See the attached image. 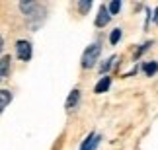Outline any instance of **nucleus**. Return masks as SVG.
<instances>
[{"label":"nucleus","instance_id":"1","mask_svg":"<svg viewBox=\"0 0 158 150\" xmlns=\"http://www.w3.org/2000/svg\"><path fill=\"white\" fill-rule=\"evenodd\" d=\"M20 10L23 12L26 16V22L31 29H37L41 23L45 22V14H47V8L41 6L37 2H20Z\"/></svg>","mask_w":158,"mask_h":150},{"label":"nucleus","instance_id":"2","mask_svg":"<svg viewBox=\"0 0 158 150\" xmlns=\"http://www.w3.org/2000/svg\"><path fill=\"white\" fill-rule=\"evenodd\" d=\"M100 55H102V45L100 43H92L86 47V51L82 53V59H80V64L82 68H94L100 61Z\"/></svg>","mask_w":158,"mask_h":150},{"label":"nucleus","instance_id":"3","mask_svg":"<svg viewBox=\"0 0 158 150\" xmlns=\"http://www.w3.org/2000/svg\"><path fill=\"white\" fill-rule=\"evenodd\" d=\"M16 57L20 59V61H23V63L31 61V57H33V47H31V43H29L27 39H18V41H16Z\"/></svg>","mask_w":158,"mask_h":150},{"label":"nucleus","instance_id":"4","mask_svg":"<svg viewBox=\"0 0 158 150\" xmlns=\"http://www.w3.org/2000/svg\"><path fill=\"white\" fill-rule=\"evenodd\" d=\"M109 22H111V16H109V12H107V6L106 4H100L98 16H96V20H94V26L102 29V27H106Z\"/></svg>","mask_w":158,"mask_h":150},{"label":"nucleus","instance_id":"5","mask_svg":"<svg viewBox=\"0 0 158 150\" xmlns=\"http://www.w3.org/2000/svg\"><path fill=\"white\" fill-rule=\"evenodd\" d=\"M100 140H102V136H100V135H96V133H88V136L82 140V144H80V150H98Z\"/></svg>","mask_w":158,"mask_h":150},{"label":"nucleus","instance_id":"6","mask_svg":"<svg viewBox=\"0 0 158 150\" xmlns=\"http://www.w3.org/2000/svg\"><path fill=\"white\" fill-rule=\"evenodd\" d=\"M78 103H80V90L74 88V90H70L69 98H66V101H64V109L72 111V109H76V107H78Z\"/></svg>","mask_w":158,"mask_h":150},{"label":"nucleus","instance_id":"7","mask_svg":"<svg viewBox=\"0 0 158 150\" xmlns=\"http://www.w3.org/2000/svg\"><path fill=\"white\" fill-rule=\"evenodd\" d=\"M10 70H12V57L10 55L0 57V82H4L8 78Z\"/></svg>","mask_w":158,"mask_h":150},{"label":"nucleus","instance_id":"8","mask_svg":"<svg viewBox=\"0 0 158 150\" xmlns=\"http://www.w3.org/2000/svg\"><path fill=\"white\" fill-rule=\"evenodd\" d=\"M109 88H111V78H109V76H102L98 80V84L94 86V94H106Z\"/></svg>","mask_w":158,"mask_h":150},{"label":"nucleus","instance_id":"9","mask_svg":"<svg viewBox=\"0 0 158 150\" xmlns=\"http://www.w3.org/2000/svg\"><path fill=\"white\" fill-rule=\"evenodd\" d=\"M143 72L147 74L148 78L154 76L158 72V61H147V63H143Z\"/></svg>","mask_w":158,"mask_h":150},{"label":"nucleus","instance_id":"10","mask_svg":"<svg viewBox=\"0 0 158 150\" xmlns=\"http://www.w3.org/2000/svg\"><path fill=\"white\" fill-rule=\"evenodd\" d=\"M12 92H8V90H0V113H2L6 107L10 105V101H12Z\"/></svg>","mask_w":158,"mask_h":150},{"label":"nucleus","instance_id":"11","mask_svg":"<svg viewBox=\"0 0 158 150\" xmlns=\"http://www.w3.org/2000/svg\"><path fill=\"white\" fill-rule=\"evenodd\" d=\"M115 61H117V57H115V55H111V57H107L106 61H104V63L100 64V74H102V76H107V72H109V68L113 67V63H115Z\"/></svg>","mask_w":158,"mask_h":150},{"label":"nucleus","instance_id":"12","mask_svg":"<svg viewBox=\"0 0 158 150\" xmlns=\"http://www.w3.org/2000/svg\"><path fill=\"white\" fill-rule=\"evenodd\" d=\"M121 37H123V29H121V27H115V29H111V33H109V43H111V45H117L119 41H121Z\"/></svg>","mask_w":158,"mask_h":150},{"label":"nucleus","instance_id":"13","mask_svg":"<svg viewBox=\"0 0 158 150\" xmlns=\"http://www.w3.org/2000/svg\"><path fill=\"white\" fill-rule=\"evenodd\" d=\"M121 8H123V2H121V0H113L111 4L107 6V12H109V16H117L119 12H121Z\"/></svg>","mask_w":158,"mask_h":150},{"label":"nucleus","instance_id":"14","mask_svg":"<svg viewBox=\"0 0 158 150\" xmlns=\"http://www.w3.org/2000/svg\"><path fill=\"white\" fill-rule=\"evenodd\" d=\"M150 47H152V41H147V43H143L141 47H139V49L135 51V55H133V57H135V59H141L143 55H144V53H147L148 49H150Z\"/></svg>","mask_w":158,"mask_h":150},{"label":"nucleus","instance_id":"15","mask_svg":"<svg viewBox=\"0 0 158 150\" xmlns=\"http://www.w3.org/2000/svg\"><path fill=\"white\" fill-rule=\"evenodd\" d=\"M90 8H92V0H80L78 2V12L84 16V14H88Z\"/></svg>","mask_w":158,"mask_h":150},{"label":"nucleus","instance_id":"16","mask_svg":"<svg viewBox=\"0 0 158 150\" xmlns=\"http://www.w3.org/2000/svg\"><path fill=\"white\" fill-rule=\"evenodd\" d=\"M152 22L158 23V6H156V10H152Z\"/></svg>","mask_w":158,"mask_h":150},{"label":"nucleus","instance_id":"17","mask_svg":"<svg viewBox=\"0 0 158 150\" xmlns=\"http://www.w3.org/2000/svg\"><path fill=\"white\" fill-rule=\"evenodd\" d=\"M2 49H4V39H2V35H0V55H2Z\"/></svg>","mask_w":158,"mask_h":150}]
</instances>
